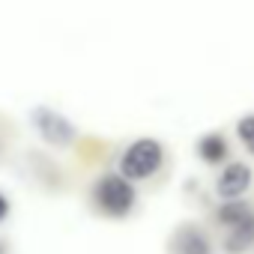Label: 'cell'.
<instances>
[{"instance_id": "1", "label": "cell", "mask_w": 254, "mask_h": 254, "mask_svg": "<svg viewBox=\"0 0 254 254\" xmlns=\"http://www.w3.org/2000/svg\"><path fill=\"white\" fill-rule=\"evenodd\" d=\"M93 200L96 206L111 215V218H123V215H129L135 209V186L129 177H123V174H105L96 186H93Z\"/></svg>"}, {"instance_id": "2", "label": "cell", "mask_w": 254, "mask_h": 254, "mask_svg": "<svg viewBox=\"0 0 254 254\" xmlns=\"http://www.w3.org/2000/svg\"><path fill=\"white\" fill-rule=\"evenodd\" d=\"M165 165V147L156 138H138L120 156V174L129 180H150Z\"/></svg>"}, {"instance_id": "3", "label": "cell", "mask_w": 254, "mask_h": 254, "mask_svg": "<svg viewBox=\"0 0 254 254\" xmlns=\"http://www.w3.org/2000/svg\"><path fill=\"white\" fill-rule=\"evenodd\" d=\"M251 183H254V171L248 162H227L215 180V194L218 200H236L248 194Z\"/></svg>"}, {"instance_id": "4", "label": "cell", "mask_w": 254, "mask_h": 254, "mask_svg": "<svg viewBox=\"0 0 254 254\" xmlns=\"http://www.w3.org/2000/svg\"><path fill=\"white\" fill-rule=\"evenodd\" d=\"M33 123H36L39 135L48 144H54V147H69L75 141V126L66 117H60V114H54L48 108H36L33 111Z\"/></svg>"}, {"instance_id": "5", "label": "cell", "mask_w": 254, "mask_h": 254, "mask_svg": "<svg viewBox=\"0 0 254 254\" xmlns=\"http://www.w3.org/2000/svg\"><path fill=\"white\" fill-rule=\"evenodd\" d=\"M171 254H215L209 233L200 224H180L171 236Z\"/></svg>"}, {"instance_id": "6", "label": "cell", "mask_w": 254, "mask_h": 254, "mask_svg": "<svg viewBox=\"0 0 254 254\" xmlns=\"http://www.w3.org/2000/svg\"><path fill=\"white\" fill-rule=\"evenodd\" d=\"M251 248H254V212H251L248 218L230 224V227H227V236H224V242H221V251H224V254H245V251H251Z\"/></svg>"}, {"instance_id": "7", "label": "cell", "mask_w": 254, "mask_h": 254, "mask_svg": "<svg viewBox=\"0 0 254 254\" xmlns=\"http://www.w3.org/2000/svg\"><path fill=\"white\" fill-rule=\"evenodd\" d=\"M197 156H200L203 165L218 168V165L227 162V156H230V144H227V138H224L221 132H206V135L197 141Z\"/></svg>"}, {"instance_id": "8", "label": "cell", "mask_w": 254, "mask_h": 254, "mask_svg": "<svg viewBox=\"0 0 254 254\" xmlns=\"http://www.w3.org/2000/svg\"><path fill=\"white\" fill-rule=\"evenodd\" d=\"M251 212H254V206H251L245 197H236V200H221V206L215 209V221H218L221 227H230V224H236V221L248 218Z\"/></svg>"}, {"instance_id": "9", "label": "cell", "mask_w": 254, "mask_h": 254, "mask_svg": "<svg viewBox=\"0 0 254 254\" xmlns=\"http://www.w3.org/2000/svg\"><path fill=\"white\" fill-rule=\"evenodd\" d=\"M236 138L242 141L248 156H254V114H245V117L236 120Z\"/></svg>"}, {"instance_id": "10", "label": "cell", "mask_w": 254, "mask_h": 254, "mask_svg": "<svg viewBox=\"0 0 254 254\" xmlns=\"http://www.w3.org/2000/svg\"><path fill=\"white\" fill-rule=\"evenodd\" d=\"M6 212H9V203L3 200V194H0V221H3V218H6Z\"/></svg>"}]
</instances>
